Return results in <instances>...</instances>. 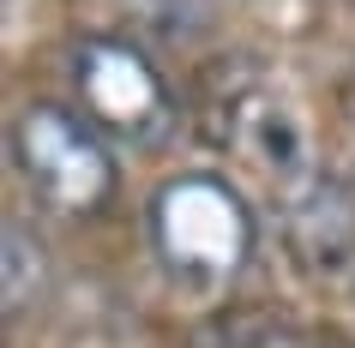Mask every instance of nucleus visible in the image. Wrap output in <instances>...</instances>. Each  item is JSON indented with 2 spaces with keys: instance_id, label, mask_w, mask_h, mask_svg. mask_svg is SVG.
I'll return each mask as SVG.
<instances>
[{
  "instance_id": "f257e3e1",
  "label": "nucleus",
  "mask_w": 355,
  "mask_h": 348,
  "mask_svg": "<svg viewBox=\"0 0 355 348\" xmlns=\"http://www.w3.org/2000/svg\"><path fill=\"white\" fill-rule=\"evenodd\" d=\"M145 228H150V253L168 271V282L199 289V294L229 289L247 271L253 246H259V222H253L247 199L223 174H205V168L157 186Z\"/></svg>"
},
{
  "instance_id": "f03ea898",
  "label": "nucleus",
  "mask_w": 355,
  "mask_h": 348,
  "mask_svg": "<svg viewBox=\"0 0 355 348\" xmlns=\"http://www.w3.org/2000/svg\"><path fill=\"white\" fill-rule=\"evenodd\" d=\"M12 156H19V174L31 181V192L60 217H96L121 186L103 127L78 109H60V102H37L19 114Z\"/></svg>"
},
{
  "instance_id": "7ed1b4c3",
  "label": "nucleus",
  "mask_w": 355,
  "mask_h": 348,
  "mask_svg": "<svg viewBox=\"0 0 355 348\" xmlns=\"http://www.w3.org/2000/svg\"><path fill=\"white\" fill-rule=\"evenodd\" d=\"M73 84H78V109L109 138L150 145L175 120V96H168L163 73L127 37H85L73 48Z\"/></svg>"
},
{
  "instance_id": "20e7f679",
  "label": "nucleus",
  "mask_w": 355,
  "mask_h": 348,
  "mask_svg": "<svg viewBox=\"0 0 355 348\" xmlns=\"http://www.w3.org/2000/svg\"><path fill=\"white\" fill-rule=\"evenodd\" d=\"M289 235L313 271H337L355 253V192L343 181H313L289 210Z\"/></svg>"
},
{
  "instance_id": "39448f33",
  "label": "nucleus",
  "mask_w": 355,
  "mask_h": 348,
  "mask_svg": "<svg viewBox=\"0 0 355 348\" xmlns=\"http://www.w3.org/2000/svg\"><path fill=\"white\" fill-rule=\"evenodd\" d=\"M37 294H42V246L19 222H6V312H24Z\"/></svg>"
}]
</instances>
